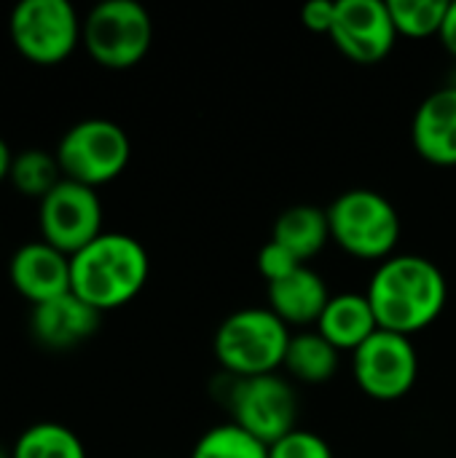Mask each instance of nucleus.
Listing matches in <instances>:
<instances>
[{
	"label": "nucleus",
	"instance_id": "nucleus-1",
	"mask_svg": "<svg viewBox=\"0 0 456 458\" xmlns=\"http://www.w3.org/2000/svg\"><path fill=\"white\" fill-rule=\"evenodd\" d=\"M366 298L379 330L417 335L446 309L449 284L443 271L422 255H392L382 260L368 282Z\"/></svg>",
	"mask_w": 456,
	"mask_h": 458
},
{
	"label": "nucleus",
	"instance_id": "nucleus-2",
	"mask_svg": "<svg viewBox=\"0 0 456 458\" xmlns=\"http://www.w3.org/2000/svg\"><path fill=\"white\" fill-rule=\"evenodd\" d=\"M151 274L145 247L129 233H99L70 258V290L99 314L132 303Z\"/></svg>",
	"mask_w": 456,
	"mask_h": 458
},
{
	"label": "nucleus",
	"instance_id": "nucleus-3",
	"mask_svg": "<svg viewBox=\"0 0 456 458\" xmlns=\"http://www.w3.org/2000/svg\"><path fill=\"white\" fill-rule=\"evenodd\" d=\"M290 327L266 306H250L228 314L212 338L218 365L231 378H255L280 373L290 346Z\"/></svg>",
	"mask_w": 456,
	"mask_h": 458
},
{
	"label": "nucleus",
	"instance_id": "nucleus-4",
	"mask_svg": "<svg viewBox=\"0 0 456 458\" xmlns=\"http://www.w3.org/2000/svg\"><path fill=\"white\" fill-rule=\"evenodd\" d=\"M331 242L357 260H387L400 239V215L395 204L371 188L344 191L331 201Z\"/></svg>",
	"mask_w": 456,
	"mask_h": 458
},
{
	"label": "nucleus",
	"instance_id": "nucleus-5",
	"mask_svg": "<svg viewBox=\"0 0 456 458\" xmlns=\"http://www.w3.org/2000/svg\"><path fill=\"white\" fill-rule=\"evenodd\" d=\"M83 46L108 70H129L153 43V19L137 0H105L83 19Z\"/></svg>",
	"mask_w": 456,
	"mask_h": 458
},
{
	"label": "nucleus",
	"instance_id": "nucleus-6",
	"mask_svg": "<svg viewBox=\"0 0 456 458\" xmlns=\"http://www.w3.org/2000/svg\"><path fill=\"white\" fill-rule=\"evenodd\" d=\"M132 158L129 134L110 118H86L73 123L59 145L56 161L65 180L99 188L116 180Z\"/></svg>",
	"mask_w": 456,
	"mask_h": 458
},
{
	"label": "nucleus",
	"instance_id": "nucleus-7",
	"mask_svg": "<svg viewBox=\"0 0 456 458\" xmlns=\"http://www.w3.org/2000/svg\"><path fill=\"white\" fill-rule=\"evenodd\" d=\"M226 392V408L231 413V424L261 440L263 445H274L293 429H298V394L288 378L280 373L255 376V378H231Z\"/></svg>",
	"mask_w": 456,
	"mask_h": 458
},
{
	"label": "nucleus",
	"instance_id": "nucleus-8",
	"mask_svg": "<svg viewBox=\"0 0 456 458\" xmlns=\"http://www.w3.org/2000/svg\"><path fill=\"white\" fill-rule=\"evenodd\" d=\"M8 32L24 59L59 64L83 38V21L70 0H22L11 11Z\"/></svg>",
	"mask_w": 456,
	"mask_h": 458
},
{
	"label": "nucleus",
	"instance_id": "nucleus-9",
	"mask_svg": "<svg viewBox=\"0 0 456 458\" xmlns=\"http://www.w3.org/2000/svg\"><path fill=\"white\" fill-rule=\"evenodd\" d=\"M352 376L363 394L379 403H395L406 397L419 378V354L411 338L376 330L355 354Z\"/></svg>",
	"mask_w": 456,
	"mask_h": 458
},
{
	"label": "nucleus",
	"instance_id": "nucleus-10",
	"mask_svg": "<svg viewBox=\"0 0 456 458\" xmlns=\"http://www.w3.org/2000/svg\"><path fill=\"white\" fill-rule=\"evenodd\" d=\"M40 233L43 242L65 255L81 252L102 231V201L94 188L62 180L40 201Z\"/></svg>",
	"mask_w": 456,
	"mask_h": 458
},
{
	"label": "nucleus",
	"instance_id": "nucleus-11",
	"mask_svg": "<svg viewBox=\"0 0 456 458\" xmlns=\"http://www.w3.org/2000/svg\"><path fill=\"white\" fill-rule=\"evenodd\" d=\"M333 46L357 64H376L395 48L398 30L387 0H336Z\"/></svg>",
	"mask_w": 456,
	"mask_h": 458
},
{
	"label": "nucleus",
	"instance_id": "nucleus-12",
	"mask_svg": "<svg viewBox=\"0 0 456 458\" xmlns=\"http://www.w3.org/2000/svg\"><path fill=\"white\" fill-rule=\"evenodd\" d=\"M8 279L22 298L32 306L54 301L70 290V255L51 247L48 242L22 244L8 263Z\"/></svg>",
	"mask_w": 456,
	"mask_h": 458
},
{
	"label": "nucleus",
	"instance_id": "nucleus-13",
	"mask_svg": "<svg viewBox=\"0 0 456 458\" xmlns=\"http://www.w3.org/2000/svg\"><path fill=\"white\" fill-rule=\"evenodd\" d=\"M102 314L83 303L78 295L67 293L54 301L38 303L30 311V330L35 341L54 352H67L89 341L99 330Z\"/></svg>",
	"mask_w": 456,
	"mask_h": 458
},
{
	"label": "nucleus",
	"instance_id": "nucleus-14",
	"mask_svg": "<svg viewBox=\"0 0 456 458\" xmlns=\"http://www.w3.org/2000/svg\"><path fill=\"white\" fill-rule=\"evenodd\" d=\"M417 153L435 166H456V86H443L422 99L411 121Z\"/></svg>",
	"mask_w": 456,
	"mask_h": 458
},
{
	"label": "nucleus",
	"instance_id": "nucleus-15",
	"mask_svg": "<svg viewBox=\"0 0 456 458\" xmlns=\"http://www.w3.org/2000/svg\"><path fill=\"white\" fill-rule=\"evenodd\" d=\"M328 301H331V290L312 266H301L290 276L269 284V309L288 327H304V330L317 327Z\"/></svg>",
	"mask_w": 456,
	"mask_h": 458
},
{
	"label": "nucleus",
	"instance_id": "nucleus-16",
	"mask_svg": "<svg viewBox=\"0 0 456 458\" xmlns=\"http://www.w3.org/2000/svg\"><path fill=\"white\" fill-rule=\"evenodd\" d=\"M314 330L341 354H355L379 330V322L366 293H339L331 295Z\"/></svg>",
	"mask_w": 456,
	"mask_h": 458
},
{
	"label": "nucleus",
	"instance_id": "nucleus-17",
	"mask_svg": "<svg viewBox=\"0 0 456 458\" xmlns=\"http://www.w3.org/2000/svg\"><path fill=\"white\" fill-rule=\"evenodd\" d=\"M271 242L282 244L288 252H293L301 263L309 266V260L317 258L325 250V244L331 242L328 212L314 204L288 207L274 220Z\"/></svg>",
	"mask_w": 456,
	"mask_h": 458
},
{
	"label": "nucleus",
	"instance_id": "nucleus-18",
	"mask_svg": "<svg viewBox=\"0 0 456 458\" xmlns=\"http://www.w3.org/2000/svg\"><path fill=\"white\" fill-rule=\"evenodd\" d=\"M339 362L341 352L312 327L290 335L282 368L301 384H328L339 373Z\"/></svg>",
	"mask_w": 456,
	"mask_h": 458
},
{
	"label": "nucleus",
	"instance_id": "nucleus-19",
	"mask_svg": "<svg viewBox=\"0 0 456 458\" xmlns=\"http://www.w3.org/2000/svg\"><path fill=\"white\" fill-rule=\"evenodd\" d=\"M8 180L22 196L43 201L65 180V174L59 169L56 153H48L43 148H27L13 156Z\"/></svg>",
	"mask_w": 456,
	"mask_h": 458
},
{
	"label": "nucleus",
	"instance_id": "nucleus-20",
	"mask_svg": "<svg viewBox=\"0 0 456 458\" xmlns=\"http://www.w3.org/2000/svg\"><path fill=\"white\" fill-rule=\"evenodd\" d=\"M11 458H86V448L70 427L43 421L19 435Z\"/></svg>",
	"mask_w": 456,
	"mask_h": 458
},
{
	"label": "nucleus",
	"instance_id": "nucleus-21",
	"mask_svg": "<svg viewBox=\"0 0 456 458\" xmlns=\"http://www.w3.org/2000/svg\"><path fill=\"white\" fill-rule=\"evenodd\" d=\"M449 0H387L398 35L417 40L441 35L443 21L449 16Z\"/></svg>",
	"mask_w": 456,
	"mask_h": 458
},
{
	"label": "nucleus",
	"instance_id": "nucleus-22",
	"mask_svg": "<svg viewBox=\"0 0 456 458\" xmlns=\"http://www.w3.org/2000/svg\"><path fill=\"white\" fill-rule=\"evenodd\" d=\"M191 458H269V445L228 421L207 429L196 440Z\"/></svg>",
	"mask_w": 456,
	"mask_h": 458
},
{
	"label": "nucleus",
	"instance_id": "nucleus-23",
	"mask_svg": "<svg viewBox=\"0 0 456 458\" xmlns=\"http://www.w3.org/2000/svg\"><path fill=\"white\" fill-rule=\"evenodd\" d=\"M269 458H333V448L317 432L298 427L274 445H269Z\"/></svg>",
	"mask_w": 456,
	"mask_h": 458
},
{
	"label": "nucleus",
	"instance_id": "nucleus-24",
	"mask_svg": "<svg viewBox=\"0 0 456 458\" xmlns=\"http://www.w3.org/2000/svg\"><path fill=\"white\" fill-rule=\"evenodd\" d=\"M301 266H306V263H301L293 252H288L282 244H277V242H271V239L258 250V271H261V276L266 279V284L290 276V274L298 271Z\"/></svg>",
	"mask_w": 456,
	"mask_h": 458
},
{
	"label": "nucleus",
	"instance_id": "nucleus-25",
	"mask_svg": "<svg viewBox=\"0 0 456 458\" xmlns=\"http://www.w3.org/2000/svg\"><path fill=\"white\" fill-rule=\"evenodd\" d=\"M333 19H336V3L333 0H312L301 8V21L309 32L331 35Z\"/></svg>",
	"mask_w": 456,
	"mask_h": 458
},
{
	"label": "nucleus",
	"instance_id": "nucleus-26",
	"mask_svg": "<svg viewBox=\"0 0 456 458\" xmlns=\"http://www.w3.org/2000/svg\"><path fill=\"white\" fill-rule=\"evenodd\" d=\"M438 38H441L443 48L456 56V0L449 5V16H446L443 30H441V35H438Z\"/></svg>",
	"mask_w": 456,
	"mask_h": 458
},
{
	"label": "nucleus",
	"instance_id": "nucleus-27",
	"mask_svg": "<svg viewBox=\"0 0 456 458\" xmlns=\"http://www.w3.org/2000/svg\"><path fill=\"white\" fill-rule=\"evenodd\" d=\"M11 164H13V153H11L8 142L0 137V182H3V180H8V174H11Z\"/></svg>",
	"mask_w": 456,
	"mask_h": 458
},
{
	"label": "nucleus",
	"instance_id": "nucleus-28",
	"mask_svg": "<svg viewBox=\"0 0 456 458\" xmlns=\"http://www.w3.org/2000/svg\"><path fill=\"white\" fill-rule=\"evenodd\" d=\"M0 458H11V454H5V451L0 448Z\"/></svg>",
	"mask_w": 456,
	"mask_h": 458
}]
</instances>
